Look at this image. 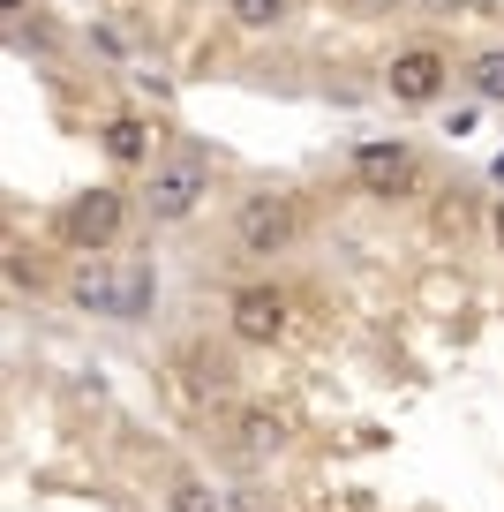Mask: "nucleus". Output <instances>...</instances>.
<instances>
[{
	"mask_svg": "<svg viewBox=\"0 0 504 512\" xmlns=\"http://www.w3.org/2000/svg\"><path fill=\"white\" fill-rule=\"evenodd\" d=\"M204 196H211V159L196 144H174V151H158V166H143V211H151V226L196 219Z\"/></svg>",
	"mask_w": 504,
	"mask_h": 512,
	"instance_id": "f257e3e1",
	"label": "nucleus"
},
{
	"mask_svg": "<svg viewBox=\"0 0 504 512\" xmlns=\"http://www.w3.org/2000/svg\"><path fill=\"white\" fill-rule=\"evenodd\" d=\"M294 234H301L294 196H279V189L241 196V211H234V241H241V256H286V249H294Z\"/></svg>",
	"mask_w": 504,
	"mask_h": 512,
	"instance_id": "f03ea898",
	"label": "nucleus"
},
{
	"mask_svg": "<svg viewBox=\"0 0 504 512\" xmlns=\"http://www.w3.org/2000/svg\"><path fill=\"white\" fill-rule=\"evenodd\" d=\"M121 226H128V196H121V189H106V181H98V189H83L76 204L61 211V234L76 241L83 256H98L106 241H121Z\"/></svg>",
	"mask_w": 504,
	"mask_h": 512,
	"instance_id": "7ed1b4c3",
	"label": "nucleus"
},
{
	"mask_svg": "<svg viewBox=\"0 0 504 512\" xmlns=\"http://www.w3.org/2000/svg\"><path fill=\"white\" fill-rule=\"evenodd\" d=\"M384 91H392V106H437V98L452 91V61H444L437 46H407L384 68Z\"/></svg>",
	"mask_w": 504,
	"mask_h": 512,
	"instance_id": "20e7f679",
	"label": "nucleus"
},
{
	"mask_svg": "<svg viewBox=\"0 0 504 512\" xmlns=\"http://www.w3.org/2000/svg\"><path fill=\"white\" fill-rule=\"evenodd\" d=\"M414 144H399V136H377V144L354 151V181H362V196H407L414 189Z\"/></svg>",
	"mask_w": 504,
	"mask_h": 512,
	"instance_id": "39448f33",
	"label": "nucleus"
},
{
	"mask_svg": "<svg viewBox=\"0 0 504 512\" xmlns=\"http://www.w3.org/2000/svg\"><path fill=\"white\" fill-rule=\"evenodd\" d=\"M226 324H234V339H249V347H271V339H286V294L279 287H241L234 302H226Z\"/></svg>",
	"mask_w": 504,
	"mask_h": 512,
	"instance_id": "423d86ee",
	"label": "nucleus"
},
{
	"mask_svg": "<svg viewBox=\"0 0 504 512\" xmlns=\"http://www.w3.org/2000/svg\"><path fill=\"white\" fill-rule=\"evenodd\" d=\"M98 151H106L113 166H158V128L143 121V113H106Z\"/></svg>",
	"mask_w": 504,
	"mask_h": 512,
	"instance_id": "0eeeda50",
	"label": "nucleus"
},
{
	"mask_svg": "<svg viewBox=\"0 0 504 512\" xmlns=\"http://www.w3.org/2000/svg\"><path fill=\"white\" fill-rule=\"evenodd\" d=\"M68 302L91 309V317H121V279H113L106 256H83L76 272H68Z\"/></svg>",
	"mask_w": 504,
	"mask_h": 512,
	"instance_id": "6e6552de",
	"label": "nucleus"
},
{
	"mask_svg": "<svg viewBox=\"0 0 504 512\" xmlns=\"http://www.w3.org/2000/svg\"><path fill=\"white\" fill-rule=\"evenodd\" d=\"M151 302H158V272L136 256V264L121 272V324H143V309H151Z\"/></svg>",
	"mask_w": 504,
	"mask_h": 512,
	"instance_id": "1a4fd4ad",
	"label": "nucleus"
},
{
	"mask_svg": "<svg viewBox=\"0 0 504 512\" xmlns=\"http://www.w3.org/2000/svg\"><path fill=\"white\" fill-rule=\"evenodd\" d=\"M467 83H474V98H489V106H504V46H482L467 61Z\"/></svg>",
	"mask_w": 504,
	"mask_h": 512,
	"instance_id": "9d476101",
	"label": "nucleus"
},
{
	"mask_svg": "<svg viewBox=\"0 0 504 512\" xmlns=\"http://www.w3.org/2000/svg\"><path fill=\"white\" fill-rule=\"evenodd\" d=\"M241 445H249V452H279L286 445V422L264 415V407H249V415H241Z\"/></svg>",
	"mask_w": 504,
	"mask_h": 512,
	"instance_id": "9b49d317",
	"label": "nucleus"
},
{
	"mask_svg": "<svg viewBox=\"0 0 504 512\" xmlns=\"http://www.w3.org/2000/svg\"><path fill=\"white\" fill-rule=\"evenodd\" d=\"M166 512H219V497H211L204 482H189V475H181L174 490H166Z\"/></svg>",
	"mask_w": 504,
	"mask_h": 512,
	"instance_id": "f8f14e48",
	"label": "nucleus"
},
{
	"mask_svg": "<svg viewBox=\"0 0 504 512\" xmlns=\"http://www.w3.org/2000/svg\"><path fill=\"white\" fill-rule=\"evenodd\" d=\"M234 23H249V31H271V23H286V0H234Z\"/></svg>",
	"mask_w": 504,
	"mask_h": 512,
	"instance_id": "ddd939ff",
	"label": "nucleus"
},
{
	"mask_svg": "<svg viewBox=\"0 0 504 512\" xmlns=\"http://www.w3.org/2000/svg\"><path fill=\"white\" fill-rule=\"evenodd\" d=\"M0 8H8V16H23V0H0Z\"/></svg>",
	"mask_w": 504,
	"mask_h": 512,
	"instance_id": "4468645a",
	"label": "nucleus"
},
{
	"mask_svg": "<svg viewBox=\"0 0 504 512\" xmlns=\"http://www.w3.org/2000/svg\"><path fill=\"white\" fill-rule=\"evenodd\" d=\"M489 226H497V241H504V211H497V219H489Z\"/></svg>",
	"mask_w": 504,
	"mask_h": 512,
	"instance_id": "2eb2a0df",
	"label": "nucleus"
}]
</instances>
